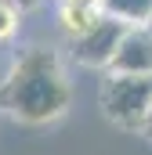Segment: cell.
I'll return each instance as SVG.
<instances>
[{
    "label": "cell",
    "instance_id": "2",
    "mask_svg": "<svg viewBox=\"0 0 152 155\" xmlns=\"http://www.w3.org/2000/svg\"><path fill=\"white\" fill-rule=\"evenodd\" d=\"M152 105V76H127V72H105L98 90V108L119 130L141 134L145 116Z\"/></svg>",
    "mask_w": 152,
    "mask_h": 155
},
{
    "label": "cell",
    "instance_id": "8",
    "mask_svg": "<svg viewBox=\"0 0 152 155\" xmlns=\"http://www.w3.org/2000/svg\"><path fill=\"white\" fill-rule=\"evenodd\" d=\"M58 7H102V0H58Z\"/></svg>",
    "mask_w": 152,
    "mask_h": 155
},
{
    "label": "cell",
    "instance_id": "5",
    "mask_svg": "<svg viewBox=\"0 0 152 155\" xmlns=\"http://www.w3.org/2000/svg\"><path fill=\"white\" fill-rule=\"evenodd\" d=\"M102 15H109L123 25H149L152 0H102Z\"/></svg>",
    "mask_w": 152,
    "mask_h": 155
},
{
    "label": "cell",
    "instance_id": "6",
    "mask_svg": "<svg viewBox=\"0 0 152 155\" xmlns=\"http://www.w3.org/2000/svg\"><path fill=\"white\" fill-rule=\"evenodd\" d=\"M98 18H102V7H58V29L65 33V40L87 33Z\"/></svg>",
    "mask_w": 152,
    "mask_h": 155
},
{
    "label": "cell",
    "instance_id": "3",
    "mask_svg": "<svg viewBox=\"0 0 152 155\" xmlns=\"http://www.w3.org/2000/svg\"><path fill=\"white\" fill-rule=\"evenodd\" d=\"M123 33H127L123 22L102 15L87 33H80V36L69 40V54H73L76 65H83V69H102V72H109L112 54H116V47H119V40H123Z\"/></svg>",
    "mask_w": 152,
    "mask_h": 155
},
{
    "label": "cell",
    "instance_id": "4",
    "mask_svg": "<svg viewBox=\"0 0 152 155\" xmlns=\"http://www.w3.org/2000/svg\"><path fill=\"white\" fill-rule=\"evenodd\" d=\"M109 72H127V76H152V29L149 25H127L112 54Z\"/></svg>",
    "mask_w": 152,
    "mask_h": 155
},
{
    "label": "cell",
    "instance_id": "11",
    "mask_svg": "<svg viewBox=\"0 0 152 155\" xmlns=\"http://www.w3.org/2000/svg\"><path fill=\"white\" fill-rule=\"evenodd\" d=\"M149 29H152V18H149Z\"/></svg>",
    "mask_w": 152,
    "mask_h": 155
},
{
    "label": "cell",
    "instance_id": "9",
    "mask_svg": "<svg viewBox=\"0 0 152 155\" xmlns=\"http://www.w3.org/2000/svg\"><path fill=\"white\" fill-rule=\"evenodd\" d=\"M141 137L152 141V105H149V116H145V126H141Z\"/></svg>",
    "mask_w": 152,
    "mask_h": 155
},
{
    "label": "cell",
    "instance_id": "10",
    "mask_svg": "<svg viewBox=\"0 0 152 155\" xmlns=\"http://www.w3.org/2000/svg\"><path fill=\"white\" fill-rule=\"evenodd\" d=\"M11 4H18L22 11H29V7H36V4H43V0H11Z\"/></svg>",
    "mask_w": 152,
    "mask_h": 155
},
{
    "label": "cell",
    "instance_id": "7",
    "mask_svg": "<svg viewBox=\"0 0 152 155\" xmlns=\"http://www.w3.org/2000/svg\"><path fill=\"white\" fill-rule=\"evenodd\" d=\"M22 7L18 4H11V0H0V43L4 40H11L15 33H18V25H22Z\"/></svg>",
    "mask_w": 152,
    "mask_h": 155
},
{
    "label": "cell",
    "instance_id": "1",
    "mask_svg": "<svg viewBox=\"0 0 152 155\" xmlns=\"http://www.w3.org/2000/svg\"><path fill=\"white\" fill-rule=\"evenodd\" d=\"M73 105V83L65 61L51 47H29L15 58L0 83V108L18 123H54Z\"/></svg>",
    "mask_w": 152,
    "mask_h": 155
}]
</instances>
